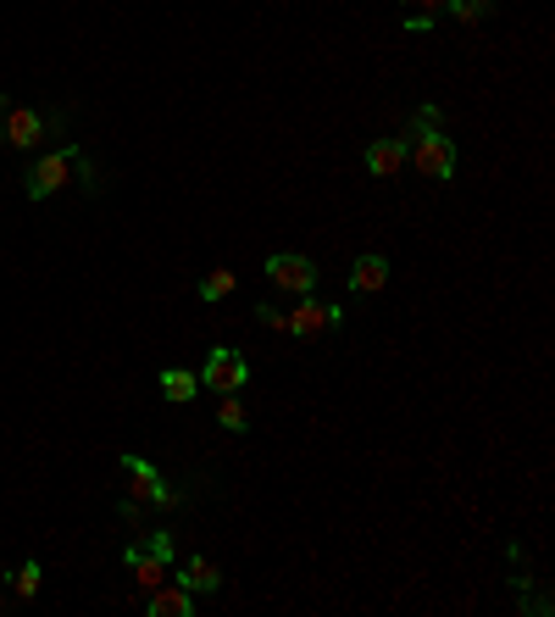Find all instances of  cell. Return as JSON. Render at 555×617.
I'll use <instances>...</instances> for the list:
<instances>
[{"instance_id": "1", "label": "cell", "mask_w": 555, "mask_h": 617, "mask_svg": "<svg viewBox=\"0 0 555 617\" xmlns=\"http://www.w3.org/2000/svg\"><path fill=\"white\" fill-rule=\"evenodd\" d=\"M72 179H89V184H95V167H89V156H83L78 145H61V150H50V156L34 161V172L23 179V195H29V201H50V195L67 190Z\"/></svg>"}, {"instance_id": "2", "label": "cell", "mask_w": 555, "mask_h": 617, "mask_svg": "<svg viewBox=\"0 0 555 617\" xmlns=\"http://www.w3.org/2000/svg\"><path fill=\"white\" fill-rule=\"evenodd\" d=\"M406 161H417V172H422V179H433V184H450L455 179V145L439 128L433 134H411Z\"/></svg>"}, {"instance_id": "3", "label": "cell", "mask_w": 555, "mask_h": 617, "mask_svg": "<svg viewBox=\"0 0 555 617\" xmlns=\"http://www.w3.org/2000/svg\"><path fill=\"white\" fill-rule=\"evenodd\" d=\"M245 384H250V362L239 357L234 345H212V357H206V368H201V390L234 395V390H245Z\"/></svg>"}, {"instance_id": "4", "label": "cell", "mask_w": 555, "mask_h": 617, "mask_svg": "<svg viewBox=\"0 0 555 617\" xmlns=\"http://www.w3.org/2000/svg\"><path fill=\"white\" fill-rule=\"evenodd\" d=\"M267 279H272V290L312 295V290H317V261L301 256V250H272V256H267Z\"/></svg>"}, {"instance_id": "5", "label": "cell", "mask_w": 555, "mask_h": 617, "mask_svg": "<svg viewBox=\"0 0 555 617\" xmlns=\"http://www.w3.org/2000/svg\"><path fill=\"white\" fill-rule=\"evenodd\" d=\"M123 479H128V495H139L145 506H178L183 490H172L145 457H123Z\"/></svg>"}, {"instance_id": "6", "label": "cell", "mask_w": 555, "mask_h": 617, "mask_svg": "<svg viewBox=\"0 0 555 617\" xmlns=\"http://www.w3.org/2000/svg\"><path fill=\"white\" fill-rule=\"evenodd\" d=\"M61 117H39L34 106H18V101H7V145H18V150H34L39 139H45V128H56Z\"/></svg>"}, {"instance_id": "7", "label": "cell", "mask_w": 555, "mask_h": 617, "mask_svg": "<svg viewBox=\"0 0 555 617\" xmlns=\"http://www.w3.org/2000/svg\"><path fill=\"white\" fill-rule=\"evenodd\" d=\"M333 323H344V306H328V301H317V295H301V306L290 312V328H284V334L317 339V334L333 328Z\"/></svg>"}, {"instance_id": "8", "label": "cell", "mask_w": 555, "mask_h": 617, "mask_svg": "<svg viewBox=\"0 0 555 617\" xmlns=\"http://www.w3.org/2000/svg\"><path fill=\"white\" fill-rule=\"evenodd\" d=\"M384 284H389V256H384V250H366V256H355V268H350L344 290H350V295H378Z\"/></svg>"}, {"instance_id": "9", "label": "cell", "mask_w": 555, "mask_h": 617, "mask_svg": "<svg viewBox=\"0 0 555 617\" xmlns=\"http://www.w3.org/2000/svg\"><path fill=\"white\" fill-rule=\"evenodd\" d=\"M172 584H183L190 595H217L223 590V568L212 557H183L178 573H172Z\"/></svg>"}, {"instance_id": "10", "label": "cell", "mask_w": 555, "mask_h": 617, "mask_svg": "<svg viewBox=\"0 0 555 617\" xmlns=\"http://www.w3.org/2000/svg\"><path fill=\"white\" fill-rule=\"evenodd\" d=\"M123 562H128V573H134V584H139L145 595H150L156 584H167V568H172V562H161V557H156L150 546H139V540L123 546Z\"/></svg>"}, {"instance_id": "11", "label": "cell", "mask_w": 555, "mask_h": 617, "mask_svg": "<svg viewBox=\"0 0 555 617\" xmlns=\"http://www.w3.org/2000/svg\"><path fill=\"white\" fill-rule=\"evenodd\" d=\"M406 150H411V139H373L361 150V161H366L373 179H395V172L406 167Z\"/></svg>"}, {"instance_id": "12", "label": "cell", "mask_w": 555, "mask_h": 617, "mask_svg": "<svg viewBox=\"0 0 555 617\" xmlns=\"http://www.w3.org/2000/svg\"><path fill=\"white\" fill-rule=\"evenodd\" d=\"M145 612H150V617H195V595L167 579V584H156V590L145 595Z\"/></svg>"}, {"instance_id": "13", "label": "cell", "mask_w": 555, "mask_h": 617, "mask_svg": "<svg viewBox=\"0 0 555 617\" xmlns=\"http://www.w3.org/2000/svg\"><path fill=\"white\" fill-rule=\"evenodd\" d=\"M156 384H161V395H167V401H178V406L201 395V373H190V368H161V379H156Z\"/></svg>"}, {"instance_id": "14", "label": "cell", "mask_w": 555, "mask_h": 617, "mask_svg": "<svg viewBox=\"0 0 555 617\" xmlns=\"http://www.w3.org/2000/svg\"><path fill=\"white\" fill-rule=\"evenodd\" d=\"M234 284H239V279H234V268H212V273L201 279V301H206V306H217V301H228V295H234Z\"/></svg>"}, {"instance_id": "15", "label": "cell", "mask_w": 555, "mask_h": 617, "mask_svg": "<svg viewBox=\"0 0 555 617\" xmlns=\"http://www.w3.org/2000/svg\"><path fill=\"white\" fill-rule=\"evenodd\" d=\"M444 12H450L455 23H484V18L495 12V0H444Z\"/></svg>"}, {"instance_id": "16", "label": "cell", "mask_w": 555, "mask_h": 617, "mask_svg": "<svg viewBox=\"0 0 555 617\" xmlns=\"http://www.w3.org/2000/svg\"><path fill=\"white\" fill-rule=\"evenodd\" d=\"M217 423H223L228 434H245V428H250V412H245V401H239V390H234V395H228V401L217 406Z\"/></svg>"}, {"instance_id": "17", "label": "cell", "mask_w": 555, "mask_h": 617, "mask_svg": "<svg viewBox=\"0 0 555 617\" xmlns=\"http://www.w3.org/2000/svg\"><path fill=\"white\" fill-rule=\"evenodd\" d=\"M7 579L18 584V595H23V601H34V595H39V584H45V568H39V562H23V568H18V573H7Z\"/></svg>"}, {"instance_id": "18", "label": "cell", "mask_w": 555, "mask_h": 617, "mask_svg": "<svg viewBox=\"0 0 555 617\" xmlns=\"http://www.w3.org/2000/svg\"><path fill=\"white\" fill-rule=\"evenodd\" d=\"M145 546H150V551H156L161 562H172V557H178V540L167 535V528H150V540H145Z\"/></svg>"}, {"instance_id": "19", "label": "cell", "mask_w": 555, "mask_h": 617, "mask_svg": "<svg viewBox=\"0 0 555 617\" xmlns=\"http://www.w3.org/2000/svg\"><path fill=\"white\" fill-rule=\"evenodd\" d=\"M444 123V112L439 106H417V117H411V134H433Z\"/></svg>"}, {"instance_id": "20", "label": "cell", "mask_w": 555, "mask_h": 617, "mask_svg": "<svg viewBox=\"0 0 555 617\" xmlns=\"http://www.w3.org/2000/svg\"><path fill=\"white\" fill-rule=\"evenodd\" d=\"M256 323H261V328H278V334H284V328H290V312H278V306H256Z\"/></svg>"}, {"instance_id": "21", "label": "cell", "mask_w": 555, "mask_h": 617, "mask_svg": "<svg viewBox=\"0 0 555 617\" xmlns=\"http://www.w3.org/2000/svg\"><path fill=\"white\" fill-rule=\"evenodd\" d=\"M117 517H123V523L134 528V523L145 517V501H139V495H123V501H117Z\"/></svg>"}, {"instance_id": "22", "label": "cell", "mask_w": 555, "mask_h": 617, "mask_svg": "<svg viewBox=\"0 0 555 617\" xmlns=\"http://www.w3.org/2000/svg\"><path fill=\"white\" fill-rule=\"evenodd\" d=\"M428 29H433L428 12H406V34H428Z\"/></svg>"}, {"instance_id": "23", "label": "cell", "mask_w": 555, "mask_h": 617, "mask_svg": "<svg viewBox=\"0 0 555 617\" xmlns=\"http://www.w3.org/2000/svg\"><path fill=\"white\" fill-rule=\"evenodd\" d=\"M406 7H411V12H428V18H439V12H444V0H406Z\"/></svg>"}, {"instance_id": "24", "label": "cell", "mask_w": 555, "mask_h": 617, "mask_svg": "<svg viewBox=\"0 0 555 617\" xmlns=\"http://www.w3.org/2000/svg\"><path fill=\"white\" fill-rule=\"evenodd\" d=\"M7 101H12V96H0V145H7Z\"/></svg>"}, {"instance_id": "25", "label": "cell", "mask_w": 555, "mask_h": 617, "mask_svg": "<svg viewBox=\"0 0 555 617\" xmlns=\"http://www.w3.org/2000/svg\"><path fill=\"white\" fill-rule=\"evenodd\" d=\"M0 579H7V568H0Z\"/></svg>"}]
</instances>
